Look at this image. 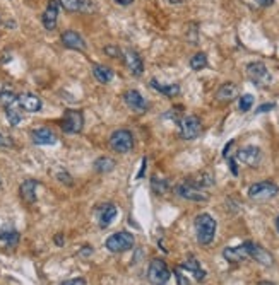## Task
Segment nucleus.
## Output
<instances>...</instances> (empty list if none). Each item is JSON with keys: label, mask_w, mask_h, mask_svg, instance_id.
<instances>
[{"label": "nucleus", "mask_w": 279, "mask_h": 285, "mask_svg": "<svg viewBox=\"0 0 279 285\" xmlns=\"http://www.w3.org/2000/svg\"><path fill=\"white\" fill-rule=\"evenodd\" d=\"M276 108V105L274 103H269V105H262V106H259L257 109H255V113L260 114V113H264V111H271V109H274Z\"/></svg>", "instance_id": "obj_39"}, {"label": "nucleus", "mask_w": 279, "mask_h": 285, "mask_svg": "<svg viewBox=\"0 0 279 285\" xmlns=\"http://www.w3.org/2000/svg\"><path fill=\"white\" fill-rule=\"evenodd\" d=\"M60 285H88L86 280L83 279V277H77V279H70V280H65V282H62Z\"/></svg>", "instance_id": "obj_37"}, {"label": "nucleus", "mask_w": 279, "mask_h": 285, "mask_svg": "<svg viewBox=\"0 0 279 285\" xmlns=\"http://www.w3.org/2000/svg\"><path fill=\"white\" fill-rule=\"evenodd\" d=\"M57 179L60 181V183L67 184V186H72V183H74L72 176H70L67 171H58V173H57Z\"/></svg>", "instance_id": "obj_35"}, {"label": "nucleus", "mask_w": 279, "mask_h": 285, "mask_svg": "<svg viewBox=\"0 0 279 285\" xmlns=\"http://www.w3.org/2000/svg\"><path fill=\"white\" fill-rule=\"evenodd\" d=\"M60 7H64L69 12H91L93 2L91 0H58Z\"/></svg>", "instance_id": "obj_19"}, {"label": "nucleus", "mask_w": 279, "mask_h": 285, "mask_svg": "<svg viewBox=\"0 0 279 285\" xmlns=\"http://www.w3.org/2000/svg\"><path fill=\"white\" fill-rule=\"evenodd\" d=\"M151 86L158 92L168 96V98H175V96L180 94V86H178V84H161L154 79V80H151Z\"/></svg>", "instance_id": "obj_26"}, {"label": "nucleus", "mask_w": 279, "mask_h": 285, "mask_svg": "<svg viewBox=\"0 0 279 285\" xmlns=\"http://www.w3.org/2000/svg\"><path fill=\"white\" fill-rule=\"evenodd\" d=\"M170 277H172V272H170L168 265L165 263V260H159V258L151 260L149 268H147V280L152 285H166Z\"/></svg>", "instance_id": "obj_2"}, {"label": "nucleus", "mask_w": 279, "mask_h": 285, "mask_svg": "<svg viewBox=\"0 0 279 285\" xmlns=\"http://www.w3.org/2000/svg\"><path fill=\"white\" fill-rule=\"evenodd\" d=\"M192 184L193 186H197V188H207V186H213L214 184V178L209 175V173H202L200 176H197V178H193L192 179Z\"/></svg>", "instance_id": "obj_29"}, {"label": "nucleus", "mask_w": 279, "mask_h": 285, "mask_svg": "<svg viewBox=\"0 0 279 285\" xmlns=\"http://www.w3.org/2000/svg\"><path fill=\"white\" fill-rule=\"evenodd\" d=\"M62 43L65 44L70 50H77V51H84L86 50V41L84 38L76 31H64L62 33Z\"/></svg>", "instance_id": "obj_16"}, {"label": "nucleus", "mask_w": 279, "mask_h": 285, "mask_svg": "<svg viewBox=\"0 0 279 285\" xmlns=\"http://www.w3.org/2000/svg\"><path fill=\"white\" fill-rule=\"evenodd\" d=\"M151 188H152V191L154 193H158V195H163V193H166V191L170 190V184H168V181L166 179H161V178H152L151 179Z\"/></svg>", "instance_id": "obj_31"}, {"label": "nucleus", "mask_w": 279, "mask_h": 285, "mask_svg": "<svg viewBox=\"0 0 279 285\" xmlns=\"http://www.w3.org/2000/svg\"><path fill=\"white\" fill-rule=\"evenodd\" d=\"M230 161V168H232V175L233 176H238V168H236V162H235V159L233 157H226Z\"/></svg>", "instance_id": "obj_40"}, {"label": "nucleus", "mask_w": 279, "mask_h": 285, "mask_svg": "<svg viewBox=\"0 0 279 285\" xmlns=\"http://www.w3.org/2000/svg\"><path fill=\"white\" fill-rule=\"evenodd\" d=\"M64 236H62V234H57V236H55V244H57V246H64Z\"/></svg>", "instance_id": "obj_44"}, {"label": "nucleus", "mask_w": 279, "mask_h": 285, "mask_svg": "<svg viewBox=\"0 0 279 285\" xmlns=\"http://www.w3.org/2000/svg\"><path fill=\"white\" fill-rule=\"evenodd\" d=\"M117 214H118V210H117V207H115L113 203H105V205L99 207V210H98V222H99V227L106 229L108 225H110L111 222L115 220Z\"/></svg>", "instance_id": "obj_17"}, {"label": "nucleus", "mask_w": 279, "mask_h": 285, "mask_svg": "<svg viewBox=\"0 0 279 285\" xmlns=\"http://www.w3.org/2000/svg\"><path fill=\"white\" fill-rule=\"evenodd\" d=\"M105 53L108 55V57H113V58H120L122 57L120 48L113 46V44H108V46H105Z\"/></svg>", "instance_id": "obj_36"}, {"label": "nucleus", "mask_w": 279, "mask_h": 285, "mask_svg": "<svg viewBox=\"0 0 279 285\" xmlns=\"http://www.w3.org/2000/svg\"><path fill=\"white\" fill-rule=\"evenodd\" d=\"M236 96H238V87L233 82H225L218 89V92H216V99H218V101H223V103L233 101Z\"/></svg>", "instance_id": "obj_24"}, {"label": "nucleus", "mask_w": 279, "mask_h": 285, "mask_svg": "<svg viewBox=\"0 0 279 285\" xmlns=\"http://www.w3.org/2000/svg\"><path fill=\"white\" fill-rule=\"evenodd\" d=\"M5 114H7V120L12 127H17V125L22 121V116H21V111L17 109V103L12 106H7L5 108Z\"/></svg>", "instance_id": "obj_28"}, {"label": "nucleus", "mask_w": 279, "mask_h": 285, "mask_svg": "<svg viewBox=\"0 0 279 285\" xmlns=\"http://www.w3.org/2000/svg\"><path fill=\"white\" fill-rule=\"evenodd\" d=\"M105 246H106L108 251H111V253H124V251L132 249L134 236L130 234V232H125V231L115 232V234H111L110 238L106 239Z\"/></svg>", "instance_id": "obj_5"}, {"label": "nucleus", "mask_w": 279, "mask_h": 285, "mask_svg": "<svg viewBox=\"0 0 279 285\" xmlns=\"http://www.w3.org/2000/svg\"><path fill=\"white\" fill-rule=\"evenodd\" d=\"M175 275H177V279H178V285H188V280L185 279L184 275H182V270L180 268L175 270Z\"/></svg>", "instance_id": "obj_38"}, {"label": "nucleus", "mask_w": 279, "mask_h": 285, "mask_svg": "<svg viewBox=\"0 0 279 285\" xmlns=\"http://www.w3.org/2000/svg\"><path fill=\"white\" fill-rule=\"evenodd\" d=\"M223 256L230 261V263H241L248 258V251H247V244H240L236 248H226L223 251Z\"/></svg>", "instance_id": "obj_18"}, {"label": "nucleus", "mask_w": 279, "mask_h": 285, "mask_svg": "<svg viewBox=\"0 0 279 285\" xmlns=\"http://www.w3.org/2000/svg\"><path fill=\"white\" fill-rule=\"evenodd\" d=\"M260 285H274V284L269 282V280H262V282H260Z\"/></svg>", "instance_id": "obj_46"}, {"label": "nucleus", "mask_w": 279, "mask_h": 285, "mask_svg": "<svg viewBox=\"0 0 279 285\" xmlns=\"http://www.w3.org/2000/svg\"><path fill=\"white\" fill-rule=\"evenodd\" d=\"M115 164H117V162H115L111 157L101 155V157H98L94 161V169L98 173H111L115 169Z\"/></svg>", "instance_id": "obj_27"}, {"label": "nucleus", "mask_w": 279, "mask_h": 285, "mask_svg": "<svg viewBox=\"0 0 279 285\" xmlns=\"http://www.w3.org/2000/svg\"><path fill=\"white\" fill-rule=\"evenodd\" d=\"M245 244H247L248 258H252V260H255L257 263L264 265V266H273L274 265L273 254H271L266 248L259 246V244H255V243H250V241H247Z\"/></svg>", "instance_id": "obj_10"}, {"label": "nucleus", "mask_w": 279, "mask_h": 285, "mask_svg": "<svg viewBox=\"0 0 279 285\" xmlns=\"http://www.w3.org/2000/svg\"><path fill=\"white\" fill-rule=\"evenodd\" d=\"M91 254H93V248L86 246V248H83V249H81V256L88 258V256H91Z\"/></svg>", "instance_id": "obj_41"}, {"label": "nucleus", "mask_w": 279, "mask_h": 285, "mask_svg": "<svg viewBox=\"0 0 279 285\" xmlns=\"http://www.w3.org/2000/svg\"><path fill=\"white\" fill-rule=\"evenodd\" d=\"M93 75L98 82L101 84H108L111 82V79L115 77V72L106 65H101V64H94L93 65Z\"/></svg>", "instance_id": "obj_25"}, {"label": "nucleus", "mask_w": 279, "mask_h": 285, "mask_svg": "<svg viewBox=\"0 0 279 285\" xmlns=\"http://www.w3.org/2000/svg\"><path fill=\"white\" fill-rule=\"evenodd\" d=\"M260 7H271L274 3V0H255Z\"/></svg>", "instance_id": "obj_42"}, {"label": "nucleus", "mask_w": 279, "mask_h": 285, "mask_svg": "<svg viewBox=\"0 0 279 285\" xmlns=\"http://www.w3.org/2000/svg\"><path fill=\"white\" fill-rule=\"evenodd\" d=\"M255 103V98L252 94H243L240 99H238V109L243 111V113H247V111L252 109V106H254Z\"/></svg>", "instance_id": "obj_32"}, {"label": "nucleus", "mask_w": 279, "mask_h": 285, "mask_svg": "<svg viewBox=\"0 0 279 285\" xmlns=\"http://www.w3.org/2000/svg\"><path fill=\"white\" fill-rule=\"evenodd\" d=\"M31 139L36 145H55L57 143V135L50 128H35L31 132Z\"/></svg>", "instance_id": "obj_15"}, {"label": "nucleus", "mask_w": 279, "mask_h": 285, "mask_svg": "<svg viewBox=\"0 0 279 285\" xmlns=\"http://www.w3.org/2000/svg\"><path fill=\"white\" fill-rule=\"evenodd\" d=\"M134 145V137L132 133L125 128H120V130H115L110 135V147L113 152L117 154H125L132 149Z\"/></svg>", "instance_id": "obj_6"}, {"label": "nucleus", "mask_w": 279, "mask_h": 285, "mask_svg": "<svg viewBox=\"0 0 279 285\" xmlns=\"http://www.w3.org/2000/svg\"><path fill=\"white\" fill-rule=\"evenodd\" d=\"M19 238H21L19 232H17L10 224H5L2 229H0V241H2V244H5V246L14 248L17 243H19Z\"/></svg>", "instance_id": "obj_21"}, {"label": "nucleus", "mask_w": 279, "mask_h": 285, "mask_svg": "<svg viewBox=\"0 0 279 285\" xmlns=\"http://www.w3.org/2000/svg\"><path fill=\"white\" fill-rule=\"evenodd\" d=\"M236 159L240 162H243L245 166H250V168H257L262 162V150L259 147H243L236 152Z\"/></svg>", "instance_id": "obj_11"}, {"label": "nucleus", "mask_w": 279, "mask_h": 285, "mask_svg": "<svg viewBox=\"0 0 279 285\" xmlns=\"http://www.w3.org/2000/svg\"><path fill=\"white\" fill-rule=\"evenodd\" d=\"M58 12H60V2H58V0H50L46 9H45L43 16H42V22H43L45 29L53 31V29L57 28Z\"/></svg>", "instance_id": "obj_13"}, {"label": "nucleus", "mask_w": 279, "mask_h": 285, "mask_svg": "<svg viewBox=\"0 0 279 285\" xmlns=\"http://www.w3.org/2000/svg\"><path fill=\"white\" fill-rule=\"evenodd\" d=\"M0 147L2 149H12L14 147V139L7 133H2L0 132Z\"/></svg>", "instance_id": "obj_34"}, {"label": "nucleus", "mask_w": 279, "mask_h": 285, "mask_svg": "<svg viewBox=\"0 0 279 285\" xmlns=\"http://www.w3.org/2000/svg\"><path fill=\"white\" fill-rule=\"evenodd\" d=\"M247 75L255 86H269L273 82V77H271L269 70H267L266 64L262 62H252V64L247 65Z\"/></svg>", "instance_id": "obj_7"}, {"label": "nucleus", "mask_w": 279, "mask_h": 285, "mask_svg": "<svg viewBox=\"0 0 279 285\" xmlns=\"http://www.w3.org/2000/svg\"><path fill=\"white\" fill-rule=\"evenodd\" d=\"M178 128H180V137L185 140H192L197 139L202 132V123L197 116L193 114H185V116L178 118L177 120Z\"/></svg>", "instance_id": "obj_3"}, {"label": "nucleus", "mask_w": 279, "mask_h": 285, "mask_svg": "<svg viewBox=\"0 0 279 285\" xmlns=\"http://www.w3.org/2000/svg\"><path fill=\"white\" fill-rule=\"evenodd\" d=\"M177 195L185 200H190V202H207L209 195L206 193L200 188L193 186L192 183H182L177 186Z\"/></svg>", "instance_id": "obj_9"}, {"label": "nucleus", "mask_w": 279, "mask_h": 285, "mask_svg": "<svg viewBox=\"0 0 279 285\" xmlns=\"http://www.w3.org/2000/svg\"><path fill=\"white\" fill-rule=\"evenodd\" d=\"M124 101L130 109L137 111V113H144V111L147 109V101L142 98V94H140L139 91H134V89H130V91L125 92Z\"/></svg>", "instance_id": "obj_14"}, {"label": "nucleus", "mask_w": 279, "mask_h": 285, "mask_svg": "<svg viewBox=\"0 0 279 285\" xmlns=\"http://www.w3.org/2000/svg\"><path fill=\"white\" fill-rule=\"evenodd\" d=\"M122 58L125 60V64H127L129 70L134 73L136 77H140L144 72V62L142 58H140V55L137 53L136 50H132V48H125L124 53H122Z\"/></svg>", "instance_id": "obj_12"}, {"label": "nucleus", "mask_w": 279, "mask_h": 285, "mask_svg": "<svg viewBox=\"0 0 279 285\" xmlns=\"http://www.w3.org/2000/svg\"><path fill=\"white\" fill-rule=\"evenodd\" d=\"M180 270H185V272H190L193 277H195L197 282H202L204 279H206V272H204L202 268H200V263L195 260L193 256L188 258L185 263H182L180 266H178Z\"/></svg>", "instance_id": "obj_23"}, {"label": "nucleus", "mask_w": 279, "mask_h": 285, "mask_svg": "<svg viewBox=\"0 0 279 285\" xmlns=\"http://www.w3.org/2000/svg\"><path fill=\"white\" fill-rule=\"evenodd\" d=\"M170 3H184L185 0H168Z\"/></svg>", "instance_id": "obj_45"}, {"label": "nucleus", "mask_w": 279, "mask_h": 285, "mask_svg": "<svg viewBox=\"0 0 279 285\" xmlns=\"http://www.w3.org/2000/svg\"><path fill=\"white\" fill-rule=\"evenodd\" d=\"M279 193V188L273 181H260V183H254L248 188V198L255 200V202H266L276 197Z\"/></svg>", "instance_id": "obj_4"}, {"label": "nucleus", "mask_w": 279, "mask_h": 285, "mask_svg": "<svg viewBox=\"0 0 279 285\" xmlns=\"http://www.w3.org/2000/svg\"><path fill=\"white\" fill-rule=\"evenodd\" d=\"M113 2L118 3V5H122V7H127V5H132L134 0H113Z\"/></svg>", "instance_id": "obj_43"}, {"label": "nucleus", "mask_w": 279, "mask_h": 285, "mask_svg": "<svg viewBox=\"0 0 279 285\" xmlns=\"http://www.w3.org/2000/svg\"><path fill=\"white\" fill-rule=\"evenodd\" d=\"M0 103H2V106H12L17 103V96L14 94V92L10 91H2L0 92Z\"/></svg>", "instance_id": "obj_33"}, {"label": "nucleus", "mask_w": 279, "mask_h": 285, "mask_svg": "<svg viewBox=\"0 0 279 285\" xmlns=\"http://www.w3.org/2000/svg\"><path fill=\"white\" fill-rule=\"evenodd\" d=\"M17 105L22 109L29 111V113H36V111L42 109V99L35 94H21L17 96Z\"/></svg>", "instance_id": "obj_20"}, {"label": "nucleus", "mask_w": 279, "mask_h": 285, "mask_svg": "<svg viewBox=\"0 0 279 285\" xmlns=\"http://www.w3.org/2000/svg\"><path fill=\"white\" fill-rule=\"evenodd\" d=\"M276 229H278V232H279V215H278V219H276Z\"/></svg>", "instance_id": "obj_47"}, {"label": "nucleus", "mask_w": 279, "mask_h": 285, "mask_svg": "<svg viewBox=\"0 0 279 285\" xmlns=\"http://www.w3.org/2000/svg\"><path fill=\"white\" fill-rule=\"evenodd\" d=\"M207 67V57H206V53H202V51H199V53H195L193 57L190 58V69L192 70H202V69H206Z\"/></svg>", "instance_id": "obj_30"}, {"label": "nucleus", "mask_w": 279, "mask_h": 285, "mask_svg": "<svg viewBox=\"0 0 279 285\" xmlns=\"http://www.w3.org/2000/svg\"><path fill=\"white\" fill-rule=\"evenodd\" d=\"M193 227H195V236L199 244L207 246V244L214 241L218 224H216V220L209 214H200V215H197L195 220H193Z\"/></svg>", "instance_id": "obj_1"}, {"label": "nucleus", "mask_w": 279, "mask_h": 285, "mask_svg": "<svg viewBox=\"0 0 279 285\" xmlns=\"http://www.w3.org/2000/svg\"><path fill=\"white\" fill-rule=\"evenodd\" d=\"M84 127V116L77 109H67L62 118V130L65 133H79Z\"/></svg>", "instance_id": "obj_8"}, {"label": "nucleus", "mask_w": 279, "mask_h": 285, "mask_svg": "<svg viewBox=\"0 0 279 285\" xmlns=\"http://www.w3.org/2000/svg\"><path fill=\"white\" fill-rule=\"evenodd\" d=\"M38 181L36 179H26V181H22V184H21V188H19V193H21V197L24 202H28V203H33V202H36V188H38Z\"/></svg>", "instance_id": "obj_22"}]
</instances>
